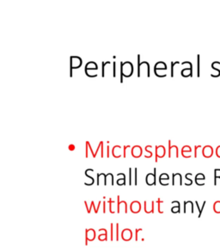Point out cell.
I'll list each match as a JSON object with an SVG mask.
<instances>
[{"label":"cell","mask_w":220,"mask_h":248,"mask_svg":"<svg viewBox=\"0 0 220 248\" xmlns=\"http://www.w3.org/2000/svg\"><path fill=\"white\" fill-rule=\"evenodd\" d=\"M100 234L99 235L97 236V240L99 241H108V231L106 228H100L98 230Z\"/></svg>","instance_id":"12"},{"label":"cell","mask_w":220,"mask_h":248,"mask_svg":"<svg viewBox=\"0 0 220 248\" xmlns=\"http://www.w3.org/2000/svg\"><path fill=\"white\" fill-rule=\"evenodd\" d=\"M68 149H69L70 151H73V150H75V146L73 145V144H71V145H69Z\"/></svg>","instance_id":"38"},{"label":"cell","mask_w":220,"mask_h":248,"mask_svg":"<svg viewBox=\"0 0 220 248\" xmlns=\"http://www.w3.org/2000/svg\"><path fill=\"white\" fill-rule=\"evenodd\" d=\"M132 175H133V172H132V168H129V185H132V181H133V178H132Z\"/></svg>","instance_id":"33"},{"label":"cell","mask_w":220,"mask_h":248,"mask_svg":"<svg viewBox=\"0 0 220 248\" xmlns=\"http://www.w3.org/2000/svg\"><path fill=\"white\" fill-rule=\"evenodd\" d=\"M127 148H131V146H124V152H123V157L124 158H126V149Z\"/></svg>","instance_id":"35"},{"label":"cell","mask_w":220,"mask_h":248,"mask_svg":"<svg viewBox=\"0 0 220 248\" xmlns=\"http://www.w3.org/2000/svg\"><path fill=\"white\" fill-rule=\"evenodd\" d=\"M71 62H70V66H71V69H70V77H72V70L75 68H78L81 67L82 65V59L78 57V56H71Z\"/></svg>","instance_id":"2"},{"label":"cell","mask_w":220,"mask_h":248,"mask_svg":"<svg viewBox=\"0 0 220 248\" xmlns=\"http://www.w3.org/2000/svg\"><path fill=\"white\" fill-rule=\"evenodd\" d=\"M120 198H121L120 196H117V213H118V214H120V213H121V206H124L123 208H124V209H125V214H127V212H128V209H127V203H126V201H121V200H120Z\"/></svg>","instance_id":"9"},{"label":"cell","mask_w":220,"mask_h":248,"mask_svg":"<svg viewBox=\"0 0 220 248\" xmlns=\"http://www.w3.org/2000/svg\"><path fill=\"white\" fill-rule=\"evenodd\" d=\"M117 176H120V177H121V178H119V179H117L116 181V184L118 185H120V186H121V185H126V175H125L124 173H119V174H117Z\"/></svg>","instance_id":"18"},{"label":"cell","mask_w":220,"mask_h":248,"mask_svg":"<svg viewBox=\"0 0 220 248\" xmlns=\"http://www.w3.org/2000/svg\"><path fill=\"white\" fill-rule=\"evenodd\" d=\"M109 156H110V153H109V146H108V147H107V157L109 158Z\"/></svg>","instance_id":"41"},{"label":"cell","mask_w":220,"mask_h":248,"mask_svg":"<svg viewBox=\"0 0 220 248\" xmlns=\"http://www.w3.org/2000/svg\"><path fill=\"white\" fill-rule=\"evenodd\" d=\"M157 204H158V211L159 214H163V211L161 209V204L162 203H163V201L162 200H161L160 198H158V200H157Z\"/></svg>","instance_id":"24"},{"label":"cell","mask_w":220,"mask_h":248,"mask_svg":"<svg viewBox=\"0 0 220 248\" xmlns=\"http://www.w3.org/2000/svg\"><path fill=\"white\" fill-rule=\"evenodd\" d=\"M162 70H167V65L163 61H158L154 66V72H157L158 71Z\"/></svg>","instance_id":"16"},{"label":"cell","mask_w":220,"mask_h":248,"mask_svg":"<svg viewBox=\"0 0 220 248\" xmlns=\"http://www.w3.org/2000/svg\"><path fill=\"white\" fill-rule=\"evenodd\" d=\"M115 203V201H114L112 198H109L108 200V204H109V212L111 214H114V210H113V204Z\"/></svg>","instance_id":"25"},{"label":"cell","mask_w":220,"mask_h":248,"mask_svg":"<svg viewBox=\"0 0 220 248\" xmlns=\"http://www.w3.org/2000/svg\"><path fill=\"white\" fill-rule=\"evenodd\" d=\"M103 141H101V150H102V152H101V157L102 158H103L104 156V150H103Z\"/></svg>","instance_id":"34"},{"label":"cell","mask_w":220,"mask_h":248,"mask_svg":"<svg viewBox=\"0 0 220 248\" xmlns=\"http://www.w3.org/2000/svg\"><path fill=\"white\" fill-rule=\"evenodd\" d=\"M157 169L154 168L153 173H148L146 177V184L150 186H152V185H157Z\"/></svg>","instance_id":"4"},{"label":"cell","mask_w":220,"mask_h":248,"mask_svg":"<svg viewBox=\"0 0 220 248\" xmlns=\"http://www.w3.org/2000/svg\"><path fill=\"white\" fill-rule=\"evenodd\" d=\"M121 240H124V241H130L133 237V231L129 228H125L121 231Z\"/></svg>","instance_id":"6"},{"label":"cell","mask_w":220,"mask_h":248,"mask_svg":"<svg viewBox=\"0 0 220 248\" xmlns=\"http://www.w3.org/2000/svg\"><path fill=\"white\" fill-rule=\"evenodd\" d=\"M85 157L86 158L89 157V145L87 144V142H86V154H85Z\"/></svg>","instance_id":"39"},{"label":"cell","mask_w":220,"mask_h":248,"mask_svg":"<svg viewBox=\"0 0 220 248\" xmlns=\"http://www.w3.org/2000/svg\"><path fill=\"white\" fill-rule=\"evenodd\" d=\"M110 64V61H106V62H102V77L104 78L105 77V67L107 65H109Z\"/></svg>","instance_id":"26"},{"label":"cell","mask_w":220,"mask_h":248,"mask_svg":"<svg viewBox=\"0 0 220 248\" xmlns=\"http://www.w3.org/2000/svg\"><path fill=\"white\" fill-rule=\"evenodd\" d=\"M133 65L130 61H121V83H123L124 77L129 78L133 75Z\"/></svg>","instance_id":"1"},{"label":"cell","mask_w":220,"mask_h":248,"mask_svg":"<svg viewBox=\"0 0 220 248\" xmlns=\"http://www.w3.org/2000/svg\"><path fill=\"white\" fill-rule=\"evenodd\" d=\"M85 176H86L88 178H90V179L91 180L92 185H94V184H95V179H94V177H92V176H90V175L89 174V169H87V170L85 171Z\"/></svg>","instance_id":"29"},{"label":"cell","mask_w":220,"mask_h":248,"mask_svg":"<svg viewBox=\"0 0 220 248\" xmlns=\"http://www.w3.org/2000/svg\"><path fill=\"white\" fill-rule=\"evenodd\" d=\"M131 153L132 156L135 159H138L140 158L143 154V150L140 146H134L132 147V150H131Z\"/></svg>","instance_id":"10"},{"label":"cell","mask_w":220,"mask_h":248,"mask_svg":"<svg viewBox=\"0 0 220 248\" xmlns=\"http://www.w3.org/2000/svg\"><path fill=\"white\" fill-rule=\"evenodd\" d=\"M182 75L183 77H189L192 75V68H184L182 71Z\"/></svg>","instance_id":"19"},{"label":"cell","mask_w":220,"mask_h":248,"mask_svg":"<svg viewBox=\"0 0 220 248\" xmlns=\"http://www.w3.org/2000/svg\"><path fill=\"white\" fill-rule=\"evenodd\" d=\"M110 240H114V223L110 224Z\"/></svg>","instance_id":"28"},{"label":"cell","mask_w":220,"mask_h":248,"mask_svg":"<svg viewBox=\"0 0 220 248\" xmlns=\"http://www.w3.org/2000/svg\"><path fill=\"white\" fill-rule=\"evenodd\" d=\"M105 206H106V202L103 201V214L106 213V208H105Z\"/></svg>","instance_id":"42"},{"label":"cell","mask_w":220,"mask_h":248,"mask_svg":"<svg viewBox=\"0 0 220 248\" xmlns=\"http://www.w3.org/2000/svg\"><path fill=\"white\" fill-rule=\"evenodd\" d=\"M155 153H156L155 162L157 163L158 161V159L163 158L164 156L166 155V149H165V147H163V146H162V145L156 146V147H155Z\"/></svg>","instance_id":"5"},{"label":"cell","mask_w":220,"mask_h":248,"mask_svg":"<svg viewBox=\"0 0 220 248\" xmlns=\"http://www.w3.org/2000/svg\"><path fill=\"white\" fill-rule=\"evenodd\" d=\"M154 205H155V202L151 201L150 206L148 207L147 201H145V202H144V209H145V212L146 214H154V212H155V206Z\"/></svg>","instance_id":"14"},{"label":"cell","mask_w":220,"mask_h":248,"mask_svg":"<svg viewBox=\"0 0 220 248\" xmlns=\"http://www.w3.org/2000/svg\"><path fill=\"white\" fill-rule=\"evenodd\" d=\"M217 177L220 178V170H215V179H217Z\"/></svg>","instance_id":"37"},{"label":"cell","mask_w":220,"mask_h":248,"mask_svg":"<svg viewBox=\"0 0 220 248\" xmlns=\"http://www.w3.org/2000/svg\"><path fill=\"white\" fill-rule=\"evenodd\" d=\"M84 204H85V207H86V209H87L88 214H90V212H91L92 209H94V210H95V213H96V214H97V213H98V211H99L100 206H101V204H102V201H99V202H98V207H97V208H96V207L95 206V202H94V201H92L91 203H90V207L88 206V203H87V202H86V201H84Z\"/></svg>","instance_id":"11"},{"label":"cell","mask_w":220,"mask_h":248,"mask_svg":"<svg viewBox=\"0 0 220 248\" xmlns=\"http://www.w3.org/2000/svg\"><path fill=\"white\" fill-rule=\"evenodd\" d=\"M121 146H119V145L114 146V147H113L112 155L114 158H115V159H120L121 156H122V154H121Z\"/></svg>","instance_id":"15"},{"label":"cell","mask_w":220,"mask_h":248,"mask_svg":"<svg viewBox=\"0 0 220 248\" xmlns=\"http://www.w3.org/2000/svg\"><path fill=\"white\" fill-rule=\"evenodd\" d=\"M200 180H203V181L205 180V176H204L202 173H199V174H197L195 177V183L198 185H199V181Z\"/></svg>","instance_id":"22"},{"label":"cell","mask_w":220,"mask_h":248,"mask_svg":"<svg viewBox=\"0 0 220 248\" xmlns=\"http://www.w3.org/2000/svg\"><path fill=\"white\" fill-rule=\"evenodd\" d=\"M172 205H175V206L172 207L171 208V212L174 213V214H178L181 212V205H180V202L178 201H174V202H171Z\"/></svg>","instance_id":"17"},{"label":"cell","mask_w":220,"mask_h":248,"mask_svg":"<svg viewBox=\"0 0 220 248\" xmlns=\"http://www.w3.org/2000/svg\"><path fill=\"white\" fill-rule=\"evenodd\" d=\"M120 224L119 223H116L115 224V239H116V241H119V239H120Z\"/></svg>","instance_id":"21"},{"label":"cell","mask_w":220,"mask_h":248,"mask_svg":"<svg viewBox=\"0 0 220 248\" xmlns=\"http://www.w3.org/2000/svg\"><path fill=\"white\" fill-rule=\"evenodd\" d=\"M175 180H178L179 183H180V185H182V175L180 174V176H179L178 178H176V177H175V175H174V173H173V175H172V185H174V183H175Z\"/></svg>","instance_id":"20"},{"label":"cell","mask_w":220,"mask_h":248,"mask_svg":"<svg viewBox=\"0 0 220 248\" xmlns=\"http://www.w3.org/2000/svg\"><path fill=\"white\" fill-rule=\"evenodd\" d=\"M134 185H138V168L134 169Z\"/></svg>","instance_id":"31"},{"label":"cell","mask_w":220,"mask_h":248,"mask_svg":"<svg viewBox=\"0 0 220 248\" xmlns=\"http://www.w3.org/2000/svg\"><path fill=\"white\" fill-rule=\"evenodd\" d=\"M100 149H101V142L99 143V145H98V147H97V149H96V152H95V153H96V155H97V153H98V151H99Z\"/></svg>","instance_id":"40"},{"label":"cell","mask_w":220,"mask_h":248,"mask_svg":"<svg viewBox=\"0 0 220 248\" xmlns=\"http://www.w3.org/2000/svg\"><path fill=\"white\" fill-rule=\"evenodd\" d=\"M87 144L89 145V147H90V150L91 151V153H92V156H93V158H96V155H95V152L93 151V149H92L91 146H90V143L89 142V141H87Z\"/></svg>","instance_id":"36"},{"label":"cell","mask_w":220,"mask_h":248,"mask_svg":"<svg viewBox=\"0 0 220 248\" xmlns=\"http://www.w3.org/2000/svg\"><path fill=\"white\" fill-rule=\"evenodd\" d=\"M113 77L114 78L116 77V62L115 61L113 62Z\"/></svg>","instance_id":"30"},{"label":"cell","mask_w":220,"mask_h":248,"mask_svg":"<svg viewBox=\"0 0 220 248\" xmlns=\"http://www.w3.org/2000/svg\"><path fill=\"white\" fill-rule=\"evenodd\" d=\"M151 147V145H148V146H146V147H145V150H146V152L148 153V155L146 156L145 158H146V159H150V158H151L152 156H153V153H152V152L150 151V147Z\"/></svg>","instance_id":"23"},{"label":"cell","mask_w":220,"mask_h":248,"mask_svg":"<svg viewBox=\"0 0 220 248\" xmlns=\"http://www.w3.org/2000/svg\"><path fill=\"white\" fill-rule=\"evenodd\" d=\"M169 180H170V177H169V175L167 173H162L159 176V178H158L160 185H163V186H166V185H169Z\"/></svg>","instance_id":"13"},{"label":"cell","mask_w":220,"mask_h":248,"mask_svg":"<svg viewBox=\"0 0 220 248\" xmlns=\"http://www.w3.org/2000/svg\"><path fill=\"white\" fill-rule=\"evenodd\" d=\"M129 209H130V211L133 214H138V213H139L141 211V203L138 201H133V202H131Z\"/></svg>","instance_id":"7"},{"label":"cell","mask_w":220,"mask_h":248,"mask_svg":"<svg viewBox=\"0 0 220 248\" xmlns=\"http://www.w3.org/2000/svg\"><path fill=\"white\" fill-rule=\"evenodd\" d=\"M142 231H143L142 228H137V229L135 230V240H136V241L138 240V233Z\"/></svg>","instance_id":"32"},{"label":"cell","mask_w":220,"mask_h":248,"mask_svg":"<svg viewBox=\"0 0 220 248\" xmlns=\"http://www.w3.org/2000/svg\"><path fill=\"white\" fill-rule=\"evenodd\" d=\"M96 232L93 228H87L85 229V246H88L89 241L91 242L96 240Z\"/></svg>","instance_id":"3"},{"label":"cell","mask_w":220,"mask_h":248,"mask_svg":"<svg viewBox=\"0 0 220 248\" xmlns=\"http://www.w3.org/2000/svg\"><path fill=\"white\" fill-rule=\"evenodd\" d=\"M94 70H96V71L98 70V66L95 61H89L84 67V71L87 76L91 72V71H94Z\"/></svg>","instance_id":"8"},{"label":"cell","mask_w":220,"mask_h":248,"mask_svg":"<svg viewBox=\"0 0 220 248\" xmlns=\"http://www.w3.org/2000/svg\"><path fill=\"white\" fill-rule=\"evenodd\" d=\"M192 152L191 148L188 147V146H186V147H183V148L182 149V154H185V152Z\"/></svg>","instance_id":"27"}]
</instances>
